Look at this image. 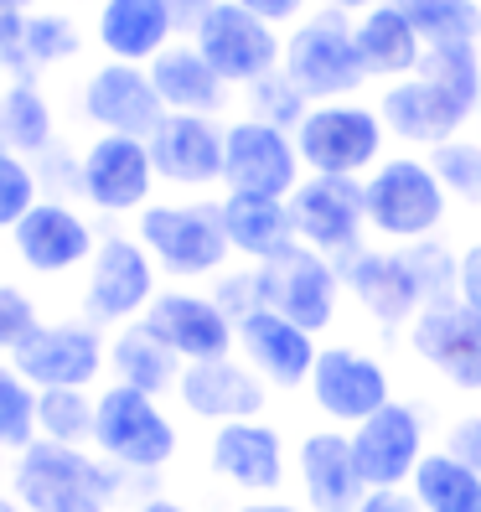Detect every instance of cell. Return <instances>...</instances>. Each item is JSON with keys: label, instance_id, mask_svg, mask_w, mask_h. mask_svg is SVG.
<instances>
[{"label": "cell", "instance_id": "obj_1", "mask_svg": "<svg viewBox=\"0 0 481 512\" xmlns=\"http://www.w3.org/2000/svg\"><path fill=\"white\" fill-rule=\"evenodd\" d=\"M125 481L130 471L109 466L94 445L32 440L21 456H11V492L26 502V512H114Z\"/></svg>", "mask_w": 481, "mask_h": 512}, {"label": "cell", "instance_id": "obj_2", "mask_svg": "<svg viewBox=\"0 0 481 512\" xmlns=\"http://www.w3.org/2000/svg\"><path fill=\"white\" fill-rule=\"evenodd\" d=\"M94 450L130 476H156L176 461L182 430L156 394H140L130 383H104L94 399Z\"/></svg>", "mask_w": 481, "mask_h": 512}, {"label": "cell", "instance_id": "obj_3", "mask_svg": "<svg viewBox=\"0 0 481 512\" xmlns=\"http://www.w3.org/2000/svg\"><path fill=\"white\" fill-rule=\"evenodd\" d=\"M135 238L171 280H218L233 259L218 202H150L135 218Z\"/></svg>", "mask_w": 481, "mask_h": 512}, {"label": "cell", "instance_id": "obj_4", "mask_svg": "<svg viewBox=\"0 0 481 512\" xmlns=\"http://www.w3.org/2000/svg\"><path fill=\"white\" fill-rule=\"evenodd\" d=\"M280 73L306 94L311 104H337L368 83V68L357 57V32L342 11H316L300 16L295 32L285 37Z\"/></svg>", "mask_w": 481, "mask_h": 512}, {"label": "cell", "instance_id": "obj_5", "mask_svg": "<svg viewBox=\"0 0 481 512\" xmlns=\"http://www.w3.org/2000/svg\"><path fill=\"white\" fill-rule=\"evenodd\" d=\"M363 202H368V228L394 238V244H419L435 238L445 223L450 192L430 161L419 156H388L363 176Z\"/></svg>", "mask_w": 481, "mask_h": 512}, {"label": "cell", "instance_id": "obj_6", "mask_svg": "<svg viewBox=\"0 0 481 512\" xmlns=\"http://www.w3.org/2000/svg\"><path fill=\"white\" fill-rule=\"evenodd\" d=\"M156 259L145 254L135 233H104L94 259L83 269V316L94 326H130L150 311V300L161 295L156 285Z\"/></svg>", "mask_w": 481, "mask_h": 512}, {"label": "cell", "instance_id": "obj_7", "mask_svg": "<svg viewBox=\"0 0 481 512\" xmlns=\"http://www.w3.org/2000/svg\"><path fill=\"white\" fill-rule=\"evenodd\" d=\"M383 119L363 104H311V114L295 130L300 166L311 176H363L383 161Z\"/></svg>", "mask_w": 481, "mask_h": 512}, {"label": "cell", "instance_id": "obj_8", "mask_svg": "<svg viewBox=\"0 0 481 512\" xmlns=\"http://www.w3.org/2000/svg\"><path fill=\"white\" fill-rule=\"evenodd\" d=\"M6 363L32 388H94L109 373V337L88 316L42 321Z\"/></svg>", "mask_w": 481, "mask_h": 512}, {"label": "cell", "instance_id": "obj_9", "mask_svg": "<svg viewBox=\"0 0 481 512\" xmlns=\"http://www.w3.org/2000/svg\"><path fill=\"white\" fill-rule=\"evenodd\" d=\"M156 161L135 135H94L78 150V197L104 218H140L156 197Z\"/></svg>", "mask_w": 481, "mask_h": 512}, {"label": "cell", "instance_id": "obj_10", "mask_svg": "<svg viewBox=\"0 0 481 512\" xmlns=\"http://www.w3.org/2000/svg\"><path fill=\"white\" fill-rule=\"evenodd\" d=\"M254 285H259V306L290 316L295 326H306L311 337H321V331L337 321L342 269L306 244H290L285 254L254 264Z\"/></svg>", "mask_w": 481, "mask_h": 512}, {"label": "cell", "instance_id": "obj_11", "mask_svg": "<svg viewBox=\"0 0 481 512\" xmlns=\"http://www.w3.org/2000/svg\"><path fill=\"white\" fill-rule=\"evenodd\" d=\"M192 47L218 68V78L228 88H249L259 78H269L285 57V42L269 21H259L254 11L233 6V0H213L197 21H192Z\"/></svg>", "mask_w": 481, "mask_h": 512}, {"label": "cell", "instance_id": "obj_12", "mask_svg": "<svg viewBox=\"0 0 481 512\" xmlns=\"http://www.w3.org/2000/svg\"><path fill=\"white\" fill-rule=\"evenodd\" d=\"M290 223L306 249L326 254L337 269L363 249L368 233V202L357 176H306L290 197Z\"/></svg>", "mask_w": 481, "mask_h": 512}, {"label": "cell", "instance_id": "obj_13", "mask_svg": "<svg viewBox=\"0 0 481 512\" xmlns=\"http://www.w3.org/2000/svg\"><path fill=\"white\" fill-rule=\"evenodd\" d=\"M99 238L104 233L88 223L83 207H73L63 197H42L32 213L6 233V244H11V259L26 269V275L63 280V275H73V269H88Z\"/></svg>", "mask_w": 481, "mask_h": 512}, {"label": "cell", "instance_id": "obj_14", "mask_svg": "<svg viewBox=\"0 0 481 512\" xmlns=\"http://www.w3.org/2000/svg\"><path fill=\"white\" fill-rule=\"evenodd\" d=\"M223 187L249 197H290L300 187L295 135L249 114L223 125Z\"/></svg>", "mask_w": 481, "mask_h": 512}, {"label": "cell", "instance_id": "obj_15", "mask_svg": "<svg viewBox=\"0 0 481 512\" xmlns=\"http://www.w3.org/2000/svg\"><path fill=\"white\" fill-rule=\"evenodd\" d=\"M78 114L99 135H135L150 140V130L166 119V104L150 83V68L140 63H99L78 88Z\"/></svg>", "mask_w": 481, "mask_h": 512}, {"label": "cell", "instance_id": "obj_16", "mask_svg": "<svg viewBox=\"0 0 481 512\" xmlns=\"http://www.w3.org/2000/svg\"><path fill=\"white\" fill-rule=\"evenodd\" d=\"M471 114H476V104L461 99L456 88H445L430 73H409L399 83H388L383 104H378V119H383L388 135H399L404 145H425V150L456 140Z\"/></svg>", "mask_w": 481, "mask_h": 512}, {"label": "cell", "instance_id": "obj_17", "mask_svg": "<svg viewBox=\"0 0 481 512\" xmlns=\"http://www.w3.org/2000/svg\"><path fill=\"white\" fill-rule=\"evenodd\" d=\"M311 399L316 409L332 419L337 430L363 425L368 414H378L388 399H394V378L378 357L357 352V347H321L316 368H311Z\"/></svg>", "mask_w": 481, "mask_h": 512}, {"label": "cell", "instance_id": "obj_18", "mask_svg": "<svg viewBox=\"0 0 481 512\" xmlns=\"http://www.w3.org/2000/svg\"><path fill=\"white\" fill-rule=\"evenodd\" d=\"M352 456L373 492L409 487L414 466L425 461V414L404 399H388L363 425H352Z\"/></svg>", "mask_w": 481, "mask_h": 512}, {"label": "cell", "instance_id": "obj_19", "mask_svg": "<svg viewBox=\"0 0 481 512\" xmlns=\"http://www.w3.org/2000/svg\"><path fill=\"white\" fill-rule=\"evenodd\" d=\"M156 337L182 357V363H213V357L238 352V326L233 316L202 290H161L150 300V311L140 316Z\"/></svg>", "mask_w": 481, "mask_h": 512}, {"label": "cell", "instance_id": "obj_20", "mask_svg": "<svg viewBox=\"0 0 481 512\" xmlns=\"http://www.w3.org/2000/svg\"><path fill=\"white\" fill-rule=\"evenodd\" d=\"M409 347L419 363H430L450 388L461 394H481V311L445 300V306H425L409 321Z\"/></svg>", "mask_w": 481, "mask_h": 512}, {"label": "cell", "instance_id": "obj_21", "mask_svg": "<svg viewBox=\"0 0 481 512\" xmlns=\"http://www.w3.org/2000/svg\"><path fill=\"white\" fill-rule=\"evenodd\" d=\"M145 145L166 187L207 192L223 182V125L213 114H166Z\"/></svg>", "mask_w": 481, "mask_h": 512}, {"label": "cell", "instance_id": "obj_22", "mask_svg": "<svg viewBox=\"0 0 481 512\" xmlns=\"http://www.w3.org/2000/svg\"><path fill=\"white\" fill-rule=\"evenodd\" d=\"M207 471L249 497H275L285 487V440L264 419H233L213 425L207 440Z\"/></svg>", "mask_w": 481, "mask_h": 512}, {"label": "cell", "instance_id": "obj_23", "mask_svg": "<svg viewBox=\"0 0 481 512\" xmlns=\"http://www.w3.org/2000/svg\"><path fill=\"white\" fill-rule=\"evenodd\" d=\"M176 404L202 425H233V419H264L269 383L244 357H213V363H187L176 383Z\"/></svg>", "mask_w": 481, "mask_h": 512}, {"label": "cell", "instance_id": "obj_24", "mask_svg": "<svg viewBox=\"0 0 481 512\" xmlns=\"http://www.w3.org/2000/svg\"><path fill=\"white\" fill-rule=\"evenodd\" d=\"M238 352H244V363L269 388H306L316 357H321V347L306 326H295L290 316L269 311V306H259L238 321Z\"/></svg>", "mask_w": 481, "mask_h": 512}, {"label": "cell", "instance_id": "obj_25", "mask_svg": "<svg viewBox=\"0 0 481 512\" xmlns=\"http://www.w3.org/2000/svg\"><path fill=\"white\" fill-rule=\"evenodd\" d=\"M295 471H300V492H306L311 512H357L368 502V492H373L363 481V471H357L352 435H342V430L300 435Z\"/></svg>", "mask_w": 481, "mask_h": 512}, {"label": "cell", "instance_id": "obj_26", "mask_svg": "<svg viewBox=\"0 0 481 512\" xmlns=\"http://www.w3.org/2000/svg\"><path fill=\"white\" fill-rule=\"evenodd\" d=\"M342 285L378 326H409L425 311V290H419L404 249H357L342 264Z\"/></svg>", "mask_w": 481, "mask_h": 512}, {"label": "cell", "instance_id": "obj_27", "mask_svg": "<svg viewBox=\"0 0 481 512\" xmlns=\"http://www.w3.org/2000/svg\"><path fill=\"white\" fill-rule=\"evenodd\" d=\"M176 32L182 16L171 11V0H99L94 11V42L114 63H156Z\"/></svg>", "mask_w": 481, "mask_h": 512}, {"label": "cell", "instance_id": "obj_28", "mask_svg": "<svg viewBox=\"0 0 481 512\" xmlns=\"http://www.w3.org/2000/svg\"><path fill=\"white\" fill-rule=\"evenodd\" d=\"M150 68V83L166 104V114H223L228 109V83L218 78V68L192 47V42H171Z\"/></svg>", "mask_w": 481, "mask_h": 512}, {"label": "cell", "instance_id": "obj_29", "mask_svg": "<svg viewBox=\"0 0 481 512\" xmlns=\"http://www.w3.org/2000/svg\"><path fill=\"white\" fill-rule=\"evenodd\" d=\"M352 32H357V57H363L368 78L399 83V78L419 73V63H425V37L414 32V21L394 0H378L373 11H363L352 21Z\"/></svg>", "mask_w": 481, "mask_h": 512}, {"label": "cell", "instance_id": "obj_30", "mask_svg": "<svg viewBox=\"0 0 481 512\" xmlns=\"http://www.w3.org/2000/svg\"><path fill=\"white\" fill-rule=\"evenodd\" d=\"M223 228H228V244L238 259L249 264H264L285 254L295 238V223H290V202L285 197H249V192H223Z\"/></svg>", "mask_w": 481, "mask_h": 512}, {"label": "cell", "instance_id": "obj_31", "mask_svg": "<svg viewBox=\"0 0 481 512\" xmlns=\"http://www.w3.org/2000/svg\"><path fill=\"white\" fill-rule=\"evenodd\" d=\"M182 368L187 363L145 321L114 326V337H109V373H114V383H130V388H140V394L166 399V394H176V383H182Z\"/></svg>", "mask_w": 481, "mask_h": 512}, {"label": "cell", "instance_id": "obj_32", "mask_svg": "<svg viewBox=\"0 0 481 512\" xmlns=\"http://www.w3.org/2000/svg\"><path fill=\"white\" fill-rule=\"evenodd\" d=\"M0 145L26 161H42L57 150V109L42 78H6L0 83Z\"/></svg>", "mask_w": 481, "mask_h": 512}, {"label": "cell", "instance_id": "obj_33", "mask_svg": "<svg viewBox=\"0 0 481 512\" xmlns=\"http://www.w3.org/2000/svg\"><path fill=\"white\" fill-rule=\"evenodd\" d=\"M78 52H83V26L57 6H37L21 21V42L6 68H11V78H42L52 68L73 63Z\"/></svg>", "mask_w": 481, "mask_h": 512}, {"label": "cell", "instance_id": "obj_34", "mask_svg": "<svg viewBox=\"0 0 481 512\" xmlns=\"http://www.w3.org/2000/svg\"><path fill=\"white\" fill-rule=\"evenodd\" d=\"M409 497L419 512H481V471L456 461L450 450H425L409 476Z\"/></svg>", "mask_w": 481, "mask_h": 512}, {"label": "cell", "instance_id": "obj_35", "mask_svg": "<svg viewBox=\"0 0 481 512\" xmlns=\"http://www.w3.org/2000/svg\"><path fill=\"white\" fill-rule=\"evenodd\" d=\"M94 399L88 388H37V440L94 445Z\"/></svg>", "mask_w": 481, "mask_h": 512}, {"label": "cell", "instance_id": "obj_36", "mask_svg": "<svg viewBox=\"0 0 481 512\" xmlns=\"http://www.w3.org/2000/svg\"><path fill=\"white\" fill-rule=\"evenodd\" d=\"M414 21L425 47H450V42H481V6L476 0H394Z\"/></svg>", "mask_w": 481, "mask_h": 512}, {"label": "cell", "instance_id": "obj_37", "mask_svg": "<svg viewBox=\"0 0 481 512\" xmlns=\"http://www.w3.org/2000/svg\"><path fill=\"white\" fill-rule=\"evenodd\" d=\"M37 440V388L0 357V450L21 456Z\"/></svg>", "mask_w": 481, "mask_h": 512}, {"label": "cell", "instance_id": "obj_38", "mask_svg": "<svg viewBox=\"0 0 481 512\" xmlns=\"http://www.w3.org/2000/svg\"><path fill=\"white\" fill-rule=\"evenodd\" d=\"M244 104H249V119H264V125H275V130H300V119L311 114V99L300 94V88L275 68L269 78H259V83H249L244 88Z\"/></svg>", "mask_w": 481, "mask_h": 512}, {"label": "cell", "instance_id": "obj_39", "mask_svg": "<svg viewBox=\"0 0 481 512\" xmlns=\"http://www.w3.org/2000/svg\"><path fill=\"white\" fill-rule=\"evenodd\" d=\"M404 259L414 269L419 290H425V306H445V300H456L461 254H450L440 238H419V244H404Z\"/></svg>", "mask_w": 481, "mask_h": 512}, {"label": "cell", "instance_id": "obj_40", "mask_svg": "<svg viewBox=\"0 0 481 512\" xmlns=\"http://www.w3.org/2000/svg\"><path fill=\"white\" fill-rule=\"evenodd\" d=\"M37 202H42L37 161H26V156H16V150L0 145V233H11Z\"/></svg>", "mask_w": 481, "mask_h": 512}, {"label": "cell", "instance_id": "obj_41", "mask_svg": "<svg viewBox=\"0 0 481 512\" xmlns=\"http://www.w3.org/2000/svg\"><path fill=\"white\" fill-rule=\"evenodd\" d=\"M430 166L440 176V187L450 197H461L471 207H481V140H445L430 150Z\"/></svg>", "mask_w": 481, "mask_h": 512}, {"label": "cell", "instance_id": "obj_42", "mask_svg": "<svg viewBox=\"0 0 481 512\" xmlns=\"http://www.w3.org/2000/svg\"><path fill=\"white\" fill-rule=\"evenodd\" d=\"M37 326H42V300L16 280H0V357H11Z\"/></svg>", "mask_w": 481, "mask_h": 512}, {"label": "cell", "instance_id": "obj_43", "mask_svg": "<svg viewBox=\"0 0 481 512\" xmlns=\"http://www.w3.org/2000/svg\"><path fill=\"white\" fill-rule=\"evenodd\" d=\"M207 295H213L218 306L233 316V326L244 321L249 311H259V285H254V269H223L218 285L207 290Z\"/></svg>", "mask_w": 481, "mask_h": 512}, {"label": "cell", "instance_id": "obj_44", "mask_svg": "<svg viewBox=\"0 0 481 512\" xmlns=\"http://www.w3.org/2000/svg\"><path fill=\"white\" fill-rule=\"evenodd\" d=\"M456 461H466L471 471H481V414H461V419H450V430H445V445Z\"/></svg>", "mask_w": 481, "mask_h": 512}, {"label": "cell", "instance_id": "obj_45", "mask_svg": "<svg viewBox=\"0 0 481 512\" xmlns=\"http://www.w3.org/2000/svg\"><path fill=\"white\" fill-rule=\"evenodd\" d=\"M456 300L471 311H481V244L461 254V275H456Z\"/></svg>", "mask_w": 481, "mask_h": 512}, {"label": "cell", "instance_id": "obj_46", "mask_svg": "<svg viewBox=\"0 0 481 512\" xmlns=\"http://www.w3.org/2000/svg\"><path fill=\"white\" fill-rule=\"evenodd\" d=\"M233 6L254 11V16H259V21H269V26H280V21H300V16H306L311 0H233Z\"/></svg>", "mask_w": 481, "mask_h": 512}, {"label": "cell", "instance_id": "obj_47", "mask_svg": "<svg viewBox=\"0 0 481 512\" xmlns=\"http://www.w3.org/2000/svg\"><path fill=\"white\" fill-rule=\"evenodd\" d=\"M357 512H419V502L404 487H388V492H368V502Z\"/></svg>", "mask_w": 481, "mask_h": 512}, {"label": "cell", "instance_id": "obj_48", "mask_svg": "<svg viewBox=\"0 0 481 512\" xmlns=\"http://www.w3.org/2000/svg\"><path fill=\"white\" fill-rule=\"evenodd\" d=\"M21 11H11L6 6V0H0V57H6V63H11V57H16V42H21Z\"/></svg>", "mask_w": 481, "mask_h": 512}, {"label": "cell", "instance_id": "obj_49", "mask_svg": "<svg viewBox=\"0 0 481 512\" xmlns=\"http://www.w3.org/2000/svg\"><path fill=\"white\" fill-rule=\"evenodd\" d=\"M233 512H311V507H295L285 497H249V502H238Z\"/></svg>", "mask_w": 481, "mask_h": 512}, {"label": "cell", "instance_id": "obj_50", "mask_svg": "<svg viewBox=\"0 0 481 512\" xmlns=\"http://www.w3.org/2000/svg\"><path fill=\"white\" fill-rule=\"evenodd\" d=\"M130 512H192L187 502H176V497H140Z\"/></svg>", "mask_w": 481, "mask_h": 512}, {"label": "cell", "instance_id": "obj_51", "mask_svg": "<svg viewBox=\"0 0 481 512\" xmlns=\"http://www.w3.org/2000/svg\"><path fill=\"white\" fill-rule=\"evenodd\" d=\"M373 6H378V0H321V11H342V16H363Z\"/></svg>", "mask_w": 481, "mask_h": 512}, {"label": "cell", "instance_id": "obj_52", "mask_svg": "<svg viewBox=\"0 0 481 512\" xmlns=\"http://www.w3.org/2000/svg\"><path fill=\"white\" fill-rule=\"evenodd\" d=\"M207 6H213V0H171V11L182 16V26H192V21H197Z\"/></svg>", "mask_w": 481, "mask_h": 512}, {"label": "cell", "instance_id": "obj_53", "mask_svg": "<svg viewBox=\"0 0 481 512\" xmlns=\"http://www.w3.org/2000/svg\"><path fill=\"white\" fill-rule=\"evenodd\" d=\"M0 512H26V502H21V497L6 487V492H0Z\"/></svg>", "mask_w": 481, "mask_h": 512}, {"label": "cell", "instance_id": "obj_54", "mask_svg": "<svg viewBox=\"0 0 481 512\" xmlns=\"http://www.w3.org/2000/svg\"><path fill=\"white\" fill-rule=\"evenodd\" d=\"M6 487H11V456L0 450V492H6Z\"/></svg>", "mask_w": 481, "mask_h": 512}, {"label": "cell", "instance_id": "obj_55", "mask_svg": "<svg viewBox=\"0 0 481 512\" xmlns=\"http://www.w3.org/2000/svg\"><path fill=\"white\" fill-rule=\"evenodd\" d=\"M6 6H11V11H21V16H32V11L42 6V0H6Z\"/></svg>", "mask_w": 481, "mask_h": 512}, {"label": "cell", "instance_id": "obj_56", "mask_svg": "<svg viewBox=\"0 0 481 512\" xmlns=\"http://www.w3.org/2000/svg\"><path fill=\"white\" fill-rule=\"evenodd\" d=\"M11 78V68H6V57H0V83H6Z\"/></svg>", "mask_w": 481, "mask_h": 512}, {"label": "cell", "instance_id": "obj_57", "mask_svg": "<svg viewBox=\"0 0 481 512\" xmlns=\"http://www.w3.org/2000/svg\"><path fill=\"white\" fill-rule=\"evenodd\" d=\"M476 119H481V109H476Z\"/></svg>", "mask_w": 481, "mask_h": 512}]
</instances>
